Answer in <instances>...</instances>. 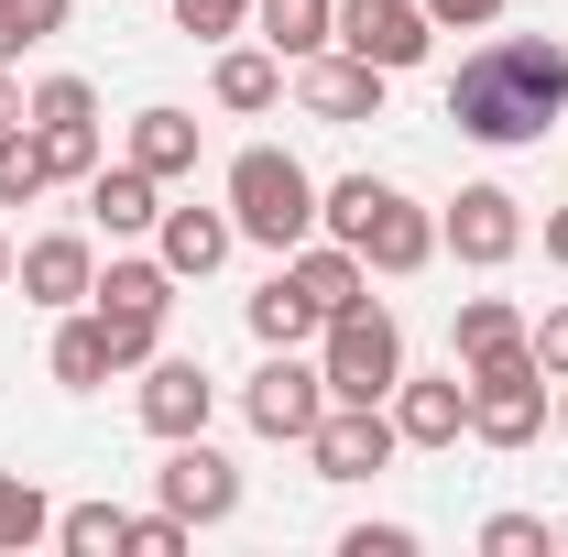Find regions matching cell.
Here are the masks:
<instances>
[{
	"instance_id": "obj_16",
	"label": "cell",
	"mask_w": 568,
	"mask_h": 557,
	"mask_svg": "<svg viewBox=\"0 0 568 557\" xmlns=\"http://www.w3.org/2000/svg\"><path fill=\"white\" fill-rule=\"evenodd\" d=\"M230 241H241L230 209H164V219H153V252H164V274H175V284L219 274V263H230Z\"/></svg>"
},
{
	"instance_id": "obj_6",
	"label": "cell",
	"mask_w": 568,
	"mask_h": 557,
	"mask_svg": "<svg viewBox=\"0 0 568 557\" xmlns=\"http://www.w3.org/2000/svg\"><path fill=\"white\" fill-rule=\"evenodd\" d=\"M536 426H547V361H536V350L470 361V437H481V448H525Z\"/></svg>"
},
{
	"instance_id": "obj_9",
	"label": "cell",
	"mask_w": 568,
	"mask_h": 557,
	"mask_svg": "<svg viewBox=\"0 0 568 557\" xmlns=\"http://www.w3.org/2000/svg\"><path fill=\"white\" fill-rule=\"evenodd\" d=\"M394 405H328L317 437H306V459H317V482H372V470H394Z\"/></svg>"
},
{
	"instance_id": "obj_34",
	"label": "cell",
	"mask_w": 568,
	"mask_h": 557,
	"mask_svg": "<svg viewBox=\"0 0 568 557\" xmlns=\"http://www.w3.org/2000/svg\"><path fill=\"white\" fill-rule=\"evenodd\" d=\"M33 44H44V33H33V11H22V0H0V67H11V55H33Z\"/></svg>"
},
{
	"instance_id": "obj_1",
	"label": "cell",
	"mask_w": 568,
	"mask_h": 557,
	"mask_svg": "<svg viewBox=\"0 0 568 557\" xmlns=\"http://www.w3.org/2000/svg\"><path fill=\"white\" fill-rule=\"evenodd\" d=\"M558 110H568V44L558 33H503V44H481L470 67L448 77V121L470 142H493V153L547 142Z\"/></svg>"
},
{
	"instance_id": "obj_12",
	"label": "cell",
	"mask_w": 568,
	"mask_h": 557,
	"mask_svg": "<svg viewBox=\"0 0 568 557\" xmlns=\"http://www.w3.org/2000/svg\"><path fill=\"white\" fill-rule=\"evenodd\" d=\"M394 437H405V448H459V437H470V372H405V383H394Z\"/></svg>"
},
{
	"instance_id": "obj_22",
	"label": "cell",
	"mask_w": 568,
	"mask_h": 557,
	"mask_svg": "<svg viewBox=\"0 0 568 557\" xmlns=\"http://www.w3.org/2000/svg\"><path fill=\"white\" fill-rule=\"evenodd\" d=\"M209 88H219V110H274L284 99V55L274 44H241V55H219Z\"/></svg>"
},
{
	"instance_id": "obj_37",
	"label": "cell",
	"mask_w": 568,
	"mask_h": 557,
	"mask_svg": "<svg viewBox=\"0 0 568 557\" xmlns=\"http://www.w3.org/2000/svg\"><path fill=\"white\" fill-rule=\"evenodd\" d=\"M0 284H11V241H0Z\"/></svg>"
},
{
	"instance_id": "obj_18",
	"label": "cell",
	"mask_w": 568,
	"mask_h": 557,
	"mask_svg": "<svg viewBox=\"0 0 568 557\" xmlns=\"http://www.w3.org/2000/svg\"><path fill=\"white\" fill-rule=\"evenodd\" d=\"M153 186H164V175H142V164H99V175H88V219H99L110 241H132V230H153V219H164V198H153Z\"/></svg>"
},
{
	"instance_id": "obj_29",
	"label": "cell",
	"mask_w": 568,
	"mask_h": 557,
	"mask_svg": "<svg viewBox=\"0 0 568 557\" xmlns=\"http://www.w3.org/2000/svg\"><path fill=\"white\" fill-rule=\"evenodd\" d=\"M547 547H558L547 514H493V525H481V557H547Z\"/></svg>"
},
{
	"instance_id": "obj_35",
	"label": "cell",
	"mask_w": 568,
	"mask_h": 557,
	"mask_svg": "<svg viewBox=\"0 0 568 557\" xmlns=\"http://www.w3.org/2000/svg\"><path fill=\"white\" fill-rule=\"evenodd\" d=\"M547 263H568V209H547Z\"/></svg>"
},
{
	"instance_id": "obj_3",
	"label": "cell",
	"mask_w": 568,
	"mask_h": 557,
	"mask_svg": "<svg viewBox=\"0 0 568 557\" xmlns=\"http://www.w3.org/2000/svg\"><path fill=\"white\" fill-rule=\"evenodd\" d=\"M230 230L263 241V252L317 241V175H306L295 153H274V142H252V153L230 164Z\"/></svg>"
},
{
	"instance_id": "obj_33",
	"label": "cell",
	"mask_w": 568,
	"mask_h": 557,
	"mask_svg": "<svg viewBox=\"0 0 568 557\" xmlns=\"http://www.w3.org/2000/svg\"><path fill=\"white\" fill-rule=\"evenodd\" d=\"M426 22H448V33H481V22H503V0H426Z\"/></svg>"
},
{
	"instance_id": "obj_24",
	"label": "cell",
	"mask_w": 568,
	"mask_h": 557,
	"mask_svg": "<svg viewBox=\"0 0 568 557\" xmlns=\"http://www.w3.org/2000/svg\"><path fill=\"white\" fill-rule=\"evenodd\" d=\"M33 142H44V175H55V186H88V175H99V110H77V121H33Z\"/></svg>"
},
{
	"instance_id": "obj_14",
	"label": "cell",
	"mask_w": 568,
	"mask_h": 557,
	"mask_svg": "<svg viewBox=\"0 0 568 557\" xmlns=\"http://www.w3.org/2000/svg\"><path fill=\"white\" fill-rule=\"evenodd\" d=\"M209 405H219V383L197 361H142V426L153 437H209Z\"/></svg>"
},
{
	"instance_id": "obj_28",
	"label": "cell",
	"mask_w": 568,
	"mask_h": 557,
	"mask_svg": "<svg viewBox=\"0 0 568 557\" xmlns=\"http://www.w3.org/2000/svg\"><path fill=\"white\" fill-rule=\"evenodd\" d=\"M44 186H55V175H44V142L11 121V132H0V209H33Z\"/></svg>"
},
{
	"instance_id": "obj_7",
	"label": "cell",
	"mask_w": 568,
	"mask_h": 557,
	"mask_svg": "<svg viewBox=\"0 0 568 557\" xmlns=\"http://www.w3.org/2000/svg\"><path fill=\"white\" fill-rule=\"evenodd\" d=\"M241 416L263 426V437H284V448H306L317 416H328V372H317V361H295V350H274V361L241 383Z\"/></svg>"
},
{
	"instance_id": "obj_23",
	"label": "cell",
	"mask_w": 568,
	"mask_h": 557,
	"mask_svg": "<svg viewBox=\"0 0 568 557\" xmlns=\"http://www.w3.org/2000/svg\"><path fill=\"white\" fill-rule=\"evenodd\" d=\"M317 328H328V317L295 295V274H274L263 295H252V340H263V350H295V340H317Z\"/></svg>"
},
{
	"instance_id": "obj_27",
	"label": "cell",
	"mask_w": 568,
	"mask_h": 557,
	"mask_svg": "<svg viewBox=\"0 0 568 557\" xmlns=\"http://www.w3.org/2000/svg\"><path fill=\"white\" fill-rule=\"evenodd\" d=\"M44 536H55V503L22 482V470H0V557H11V547H44Z\"/></svg>"
},
{
	"instance_id": "obj_30",
	"label": "cell",
	"mask_w": 568,
	"mask_h": 557,
	"mask_svg": "<svg viewBox=\"0 0 568 557\" xmlns=\"http://www.w3.org/2000/svg\"><path fill=\"white\" fill-rule=\"evenodd\" d=\"M241 22H252V0H175V33H197V44L241 33Z\"/></svg>"
},
{
	"instance_id": "obj_13",
	"label": "cell",
	"mask_w": 568,
	"mask_h": 557,
	"mask_svg": "<svg viewBox=\"0 0 568 557\" xmlns=\"http://www.w3.org/2000/svg\"><path fill=\"white\" fill-rule=\"evenodd\" d=\"M383 88H394V77L361 67V55H306V67H295L306 121H339V132H351V121H383Z\"/></svg>"
},
{
	"instance_id": "obj_32",
	"label": "cell",
	"mask_w": 568,
	"mask_h": 557,
	"mask_svg": "<svg viewBox=\"0 0 568 557\" xmlns=\"http://www.w3.org/2000/svg\"><path fill=\"white\" fill-rule=\"evenodd\" d=\"M339 557H416V525H351Z\"/></svg>"
},
{
	"instance_id": "obj_4",
	"label": "cell",
	"mask_w": 568,
	"mask_h": 557,
	"mask_svg": "<svg viewBox=\"0 0 568 557\" xmlns=\"http://www.w3.org/2000/svg\"><path fill=\"white\" fill-rule=\"evenodd\" d=\"M328 405H394V383H405V328L361 295V306H339L328 317Z\"/></svg>"
},
{
	"instance_id": "obj_20",
	"label": "cell",
	"mask_w": 568,
	"mask_h": 557,
	"mask_svg": "<svg viewBox=\"0 0 568 557\" xmlns=\"http://www.w3.org/2000/svg\"><path fill=\"white\" fill-rule=\"evenodd\" d=\"M121 361H110V328H99V306H67V328H55V383L67 394H99Z\"/></svg>"
},
{
	"instance_id": "obj_21",
	"label": "cell",
	"mask_w": 568,
	"mask_h": 557,
	"mask_svg": "<svg viewBox=\"0 0 568 557\" xmlns=\"http://www.w3.org/2000/svg\"><path fill=\"white\" fill-rule=\"evenodd\" d=\"M132 164H142V175H186V164H197V121L153 99V110L132 121Z\"/></svg>"
},
{
	"instance_id": "obj_36",
	"label": "cell",
	"mask_w": 568,
	"mask_h": 557,
	"mask_svg": "<svg viewBox=\"0 0 568 557\" xmlns=\"http://www.w3.org/2000/svg\"><path fill=\"white\" fill-rule=\"evenodd\" d=\"M11 121H22V88H11V77H0V132H11Z\"/></svg>"
},
{
	"instance_id": "obj_2",
	"label": "cell",
	"mask_w": 568,
	"mask_h": 557,
	"mask_svg": "<svg viewBox=\"0 0 568 557\" xmlns=\"http://www.w3.org/2000/svg\"><path fill=\"white\" fill-rule=\"evenodd\" d=\"M317 230L351 241L372 274H426V263H437V219H426L405 186H383V175H339V186H317Z\"/></svg>"
},
{
	"instance_id": "obj_15",
	"label": "cell",
	"mask_w": 568,
	"mask_h": 557,
	"mask_svg": "<svg viewBox=\"0 0 568 557\" xmlns=\"http://www.w3.org/2000/svg\"><path fill=\"white\" fill-rule=\"evenodd\" d=\"M11 284H22L33 306H55V317H67V306H88V284H99V252H88L77 230H55V241H33V252L11 263Z\"/></svg>"
},
{
	"instance_id": "obj_31",
	"label": "cell",
	"mask_w": 568,
	"mask_h": 557,
	"mask_svg": "<svg viewBox=\"0 0 568 557\" xmlns=\"http://www.w3.org/2000/svg\"><path fill=\"white\" fill-rule=\"evenodd\" d=\"M525 350L547 361V383H568V306H547V317H525Z\"/></svg>"
},
{
	"instance_id": "obj_8",
	"label": "cell",
	"mask_w": 568,
	"mask_h": 557,
	"mask_svg": "<svg viewBox=\"0 0 568 557\" xmlns=\"http://www.w3.org/2000/svg\"><path fill=\"white\" fill-rule=\"evenodd\" d=\"M153 492H164V514H175V525H230V514H241V470L219 459L209 437H164Z\"/></svg>"
},
{
	"instance_id": "obj_10",
	"label": "cell",
	"mask_w": 568,
	"mask_h": 557,
	"mask_svg": "<svg viewBox=\"0 0 568 557\" xmlns=\"http://www.w3.org/2000/svg\"><path fill=\"white\" fill-rule=\"evenodd\" d=\"M426 0H339V55H361V67H383V77H405L426 55Z\"/></svg>"
},
{
	"instance_id": "obj_17",
	"label": "cell",
	"mask_w": 568,
	"mask_h": 557,
	"mask_svg": "<svg viewBox=\"0 0 568 557\" xmlns=\"http://www.w3.org/2000/svg\"><path fill=\"white\" fill-rule=\"evenodd\" d=\"M284 274H295V295H306L317 317H339V306L372 295V263H361L351 241H295V263H284Z\"/></svg>"
},
{
	"instance_id": "obj_38",
	"label": "cell",
	"mask_w": 568,
	"mask_h": 557,
	"mask_svg": "<svg viewBox=\"0 0 568 557\" xmlns=\"http://www.w3.org/2000/svg\"><path fill=\"white\" fill-rule=\"evenodd\" d=\"M558 547H568V525H558Z\"/></svg>"
},
{
	"instance_id": "obj_19",
	"label": "cell",
	"mask_w": 568,
	"mask_h": 557,
	"mask_svg": "<svg viewBox=\"0 0 568 557\" xmlns=\"http://www.w3.org/2000/svg\"><path fill=\"white\" fill-rule=\"evenodd\" d=\"M252 22H263V44L284 67H306V55L339 44V0H252Z\"/></svg>"
},
{
	"instance_id": "obj_11",
	"label": "cell",
	"mask_w": 568,
	"mask_h": 557,
	"mask_svg": "<svg viewBox=\"0 0 568 557\" xmlns=\"http://www.w3.org/2000/svg\"><path fill=\"white\" fill-rule=\"evenodd\" d=\"M437 241H448L470 274L514 263V252H525V209H514V186H459V198H448V219H437Z\"/></svg>"
},
{
	"instance_id": "obj_25",
	"label": "cell",
	"mask_w": 568,
	"mask_h": 557,
	"mask_svg": "<svg viewBox=\"0 0 568 557\" xmlns=\"http://www.w3.org/2000/svg\"><path fill=\"white\" fill-rule=\"evenodd\" d=\"M503 350H525V317H514L503 295H470V306H459V372H470V361H503Z\"/></svg>"
},
{
	"instance_id": "obj_26",
	"label": "cell",
	"mask_w": 568,
	"mask_h": 557,
	"mask_svg": "<svg viewBox=\"0 0 568 557\" xmlns=\"http://www.w3.org/2000/svg\"><path fill=\"white\" fill-rule=\"evenodd\" d=\"M55 547L67 557H110V547H132V514H121V503H67V514H55Z\"/></svg>"
},
{
	"instance_id": "obj_5",
	"label": "cell",
	"mask_w": 568,
	"mask_h": 557,
	"mask_svg": "<svg viewBox=\"0 0 568 557\" xmlns=\"http://www.w3.org/2000/svg\"><path fill=\"white\" fill-rule=\"evenodd\" d=\"M88 306H99V328H110V361H121V372H142V361L164 350V317H175V274H164V252H153V263H132V252H121L110 274L88 284Z\"/></svg>"
},
{
	"instance_id": "obj_39",
	"label": "cell",
	"mask_w": 568,
	"mask_h": 557,
	"mask_svg": "<svg viewBox=\"0 0 568 557\" xmlns=\"http://www.w3.org/2000/svg\"><path fill=\"white\" fill-rule=\"evenodd\" d=\"M558 426H568V405H558Z\"/></svg>"
}]
</instances>
